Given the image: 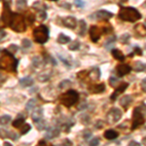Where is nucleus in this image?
Masks as SVG:
<instances>
[{"label":"nucleus","instance_id":"56","mask_svg":"<svg viewBox=\"0 0 146 146\" xmlns=\"http://www.w3.org/2000/svg\"><path fill=\"white\" fill-rule=\"evenodd\" d=\"M142 144H144V145H146V137H144L142 139Z\"/></svg>","mask_w":146,"mask_h":146},{"label":"nucleus","instance_id":"50","mask_svg":"<svg viewBox=\"0 0 146 146\" xmlns=\"http://www.w3.org/2000/svg\"><path fill=\"white\" fill-rule=\"evenodd\" d=\"M5 81H6V76H4L3 74H1V73H0V87L4 84V82H5Z\"/></svg>","mask_w":146,"mask_h":146},{"label":"nucleus","instance_id":"49","mask_svg":"<svg viewBox=\"0 0 146 146\" xmlns=\"http://www.w3.org/2000/svg\"><path fill=\"white\" fill-rule=\"evenodd\" d=\"M141 89L144 93H146V78L143 79L142 82H141Z\"/></svg>","mask_w":146,"mask_h":146},{"label":"nucleus","instance_id":"36","mask_svg":"<svg viewBox=\"0 0 146 146\" xmlns=\"http://www.w3.org/2000/svg\"><path fill=\"white\" fill-rule=\"evenodd\" d=\"M41 63H42V60H40V58L34 56L33 60H32V65H33L34 67H40L41 66Z\"/></svg>","mask_w":146,"mask_h":146},{"label":"nucleus","instance_id":"51","mask_svg":"<svg viewBox=\"0 0 146 146\" xmlns=\"http://www.w3.org/2000/svg\"><path fill=\"white\" fill-rule=\"evenodd\" d=\"M5 36H6V32H4V31L0 32V40H2L3 38H5Z\"/></svg>","mask_w":146,"mask_h":146},{"label":"nucleus","instance_id":"31","mask_svg":"<svg viewBox=\"0 0 146 146\" xmlns=\"http://www.w3.org/2000/svg\"><path fill=\"white\" fill-rule=\"evenodd\" d=\"M33 8L35 9H37V10H46V8H47V6H46V4H44L43 2H41V1H36V2H34L33 3Z\"/></svg>","mask_w":146,"mask_h":146},{"label":"nucleus","instance_id":"1","mask_svg":"<svg viewBox=\"0 0 146 146\" xmlns=\"http://www.w3.org/2000/svg\"><path fill=\"white\" fill-rule=\"evenodd\" d=\"M19 64V60L14 56L10 51L3 50L0 55V69L9 72H16Z\"/></svg>","mask_w":146,"mask_h":146},{"label":"nucleus","instance_id":"37","mask_svg":"<svg viewBox=\"0 0 146 146\" xmlns=\"http://www.w3.org/2000/svg\"><path fill=\"white\" fill-rule=\"evenodd\" d=\"M27 22H28L29 25H32V23H34V21H35V16L32 13H27Z\"/></svg>","mask_w":146,"mask_h":146},{"label":"nucleus","instance_id":"26","mask_svg":"<svg viewBox=\"0 0 146 146\" xmlns=\"http://www.w3.org/2000/svg\"><path fill=\"white\" fill-rule=\"evenodd\" d=\"M35 126H36V128H37L38 131H44V129H46V127H47V123H46L45 120L40 119L39 121L35 122Z\"/></svg>","mask_w":146,"mask_h":146},{"label":"nucleus","instance_id":"6","mask_svg":"<svg viewBox=\"0 0 146 146\" xmlns=\"http://www.w3.org/2000/svg\"><path fill=\"white\" fill-rule=\"evenodd\" d=\"M33 37L35 42L39 44H44L49 39V29L46 25H39L38 27L34 28Z\"/></svg>","mask_w":146,"mask_h":146},{"label":"nucleus","instance_id":"9","mask_svg":"<svg viewBox=\"0 0 146 146\" xmlns=\"http://www.w3.org/2000/svg\"><path fill=\"white\" fill-rule=\"evenodd\" d=\"M102 32H103V29H101V28L96 27V25L92 27L90 29L91 40L93 42H98V40L100 38V35L102 34Z\"/></svg>","mask_w":146,"mask_h":146},{"label":"nucleus","instance_id":"29","mask_svg":"<svg viewBox=\"0 0 146 146\" xmlns=\"http://www.w3.org/2000/svg\"><path fill=\"white\" fill-rule=\"evenodd\" d=\"M58 42L60 44H66L68 43V42H70V38L68 36H66V35L64 34H60L58 37Z\"/></svg>","mask_w":146,"mask_h":146},{"label":"nucleus","instance_id":"47","mask_svg":"<svg viewBox=\"0 0 146 146\" xmlns=\"http://www.w3.org/2000/svg\"><path fill=\"white\" fill-rule=\"evenodd\" d=\"M90 144H91V145H93V146L98 145V144H100V138H98V137H95V138H93V139L91 140Z\"/></svg>","mask_w":146,"mask_h":146},{"label":"nucleus","instance_id":"39","mask_svg":"<svg viewBox=\"0 0 146 146\" xmlns=\"http://www.w3.org/2000/svg\"><path fill=\"white\" fill-rule=\"evenodd\" d=\"M70 85H71V82H70L69 80H63L58 87H60V89H65L66 87L70 86Z\"/></svg>","mask_w":146,"mask_h":146},{"label":"nucleus","instance_id":"15","mask_svg":"<svg viewBox=\"0 0 146 146\" xmlns=\"http://www.w3.org/2000/svg\"><path fill=\"white\" fill-rule=\"evenodd\" d=\"M135 32L137 36L145 37L146 36V27L142 23H138L135 27Z\"/></svg>","mask_w":146,"mask_h":146},{"label":"nucleus","instance_id":"58","mask_svg":"<svg viewBox=\"0 0 146 146\" xmlns=\"http://www.w3.org/2000/svg\"><path fill=\"white\" fill-rule=\"evenodd\" d=\"M144 6H145V7H146V1H145V2H144Z\"/></svg>","mask_w":146,"mask_h":146},{"label":"nucleus","instance_id":"21","mask_svg":"<svg viewBox=\"0 0 146 146\" xmlns=\"http://www.w3.org/2000/svg\"><path fill=\"white\" fill-rule=\"evenodd\" d=\"M34 83V81H33V79L31 78V77H25V78H23V79H21L20 80V84H21V86L22 87H30V86H32Z\"/></svg>","mask_w":146,"mask_h":146},{"label":"nucleus","instance_id":"4","mask_svg":"<svg viewBox=\"0 0 146 146\" xmlns=\"http://www.w3.org/2000/svg\"><path fill=\"white\" fill-rule=\"evenodd\" d=\"M144 112H146V106L141 105V106L136 107L133 110V120H131V129H135L144 123Z\"/></svg>","mask_w":146,"mask_h":146},{"label":"nucleus","instance_id":"5","mask_svg":"<svg viewBox=\"0 0 146 146\" xmlns=\"http://www.w3.org/2000/svg\"><path fill=\"white\" fill-rule=\"evenodd\" d=\"M79 100V95L76 91L74 90H69L65 92L64 94H62L60 96V101L62 104H63L66 107H70L72 105H74L75 103Z\"/></svg>","mask_w":146,"mask_h":146},{"label":"nucleus","instance_id":"48","mask_svg":"<svg viewBox=\"0 0 146 146\" xmlns=\"http://www.w3.org/2000/svg\"><path fill=\"white\" fill-rule=\"evenodd\" d=\"M133 52H135V55H138V56H141L142 55V52H141V49L138 48V47H135L133 49Z\"/></svg>","mask_w":146,"mask_h":146},{"label":"nucleus","instance_id":"42","mask_svg":"<svg viewBox=\"0 0 146 146\" xmlns=\"http://www.w3.org/2000/svg\"><path fill=\"white\" fill-rule=\"evenodd\" d=\"M18 50H19V47L16 46V45H14V44L10 45V46H9V48H8V51H10L12 54H15Z\"/></svg>","mask_w":146,"mask_h":146},{"label":"nucleus","instance_id":"54","mask_svg":"<svg viewBox=\"0 0 146 146\" xmlns=\"http://www.w3.org/2000/svg\"><path fill=\"white\" fill-rule=\"evenodd\" d=\"M42 144H46V141H45V140L39 141V145H42Z\"/></svg>","mask_w":146,"mask_h":146},{"label":"nucleus","instance_id":"20","mask_svg":"<svg viewBox=\"0 0 146 146\" xmlns=\"http://www.w3.org/2000/svg\"><path fill=\"white\" fill-rule=\"evenodd\" d=\"M90 77L93 81H98L100 78V70L98 67H94L90 72Z\"/></svg>","mask_w":146,"mask_h":146},{"label":"nucleus","instance_id":"55","mask_svg":"<svg viewBox=\"0 0 146 146\" xmlns=\"http://www.w3.org/2000/svg\"><path fill=\"white\" fill-rule=\"evenodd\" d=\"M4 145H5V146H11L12 144L10 142H6V141H5V142H4Z\"/></svg>","mask_w":146,"mask_h":146},{"label":"nucleus","instance_id":"59","mask_svg":"<svg viewBox=\"0 0 146 146\" xmlns=\"http://www.w3.org/2000/svg\"><path fill=\"white\" fill-rule=\"evenodd\" d=\"M51 1H56V0H51Z\"/></svg>","mask_w":146,"mask_h":146},{"label":"nucleus","instance_id":"3","mask_svg":"<svg viewBox=\"0 0 146 146\" xmlns=\"http://www.w3.org/2000/svg\"><path fill=\"white\" fill-rule=\"evenodd\" d=\"M9 27L16 32H25V29H27L25 19L19 13H13Z\"/></svg>","mask_w":146,"mask_h":146},{"label":"nucleus","instance_id":"35","mask_svg":"<svg viewBox=\"0 0 146 146\" xmlns=\"http://www.w3.org/2000/svg\"><path fill=\"white\" fill-rule=\"evenodd\" d=\"M79 47H80V42L77 41V40H75V41H73L71 44H69L68 48H69V50H71V51H75V50H77V49H79Z\"/></svg>","mask_w":146,"mask_h":146},{"label":"nucleus","instance_id":"17","mask_svg":"<svg viewBox=\"0 0 146 146\" xmlns=\"http://www.w3.org/2000/svg\"><path fill=\"white\" fill-rule=\"evenodd\" d=\"M104 137L108 140H113L116 139L118 137V133L114 129H107L104 133Z\"/></svg>","mask_w":146,"mask_h":146},{"label":"nucleus","instance_id":"46","mask_svg":"<svg viewBox=\"0 0 146 146\" xmlns=\"http://www.w3.org/2000/svg\"><path fill=\"white\" fill-rule=\"evenodd\" d=\"M129 39V34H124V35H122V37H121V42L124 44H126V43H128Z\"/></svg>","mask_w":146,"mask_h":146},{"label":"nucleus","instance_id":"32","mask_svg":"<svg viewBox=\"0 0 146 146\" xmlns=\"http://www.w3.org/2000/svg\"><path fill=\"white\" fill-rule=\"evenodd\" d=\"M16 6H17L18 10H23L27 7V1L25 0H18L16 2Z\"/></svg>","mask_w":146,"mask_h":146},{"label":"nucleus","instance_id":"11","mask_svg":"<svg viewBox=\"0 0 146 146\" xmlns=\"http://www.w3.org/2000/svg\"><path fill=\"white\" fill-rule=\"evenodd\" d=\"M131 71V67L127 64H119L116 67V73L119 77H123Z\"/></svg>","mask_w":146,"mask_h":146},{"label":"nucleus","instance_id":"24","mask_svg":"<svg viewBox=\"0 0 146 146\" xmlns=\"http://www.w3.org/2000/svg\"><path fill=\"white\" fill-rule=\"evenodd\" d=\"M133 69L136 72H141V71H145L146 72V64L140 62H136L133 65Z\"/></svg>","mask_w":146,"mask_h":146},{"label":"nucleus","instance_id":"41","mask_svg":"<svg viewBox=\"0 0 146 146\" xmlns=\"http://www.w3.org/2000/svg\"><path fill=\"white\" fill-rule=\"evenodd\" d=\"M117 83H118V79L115 78L114 76H112L111 78L109 79V84H110V86H111V87H115L117 85Z\"/></svg>","mask_w":146,"mask_h":146},{"label":"nucleus","instance_id":"18","mask_svg":"<svg viewBox=\"0 0 146 146\" xmlns=\"http://www.w3.org/2000/svg\"><path fill=\"white\" fill-rule=\"evenodd\" d=\"M42 117H43V109H42V108H37L31 115V119L34 123L39 121L40 119H42Z\"/></svg>","mask_w":146,"mask_h":146},{"label":"nucleus","instance_id":"43","mask_svg":"<svg viewBox=\"0 0 146 146\" xmlns=\"http://www.w3.org/2000/svg\"><path fill=\"white\" fill-rule=\"evenodd\" d=\"M50 76L51 75L50 74H41V75H39V77H38V79L40 80V81H47L49 78H50Z\"/></svg>","mask_w":146,"mask_h":146},{"label":"nucleus","instance_id":"25","mask_svg":"<svg viewBox=\"0 0 146 146\" xmlns=\"http://www.w3.org/2000/svg\"><path fill=\"white\" fill-rule=\"evenodd\" d=\"M36 103H37V100H35V98H31V100H29L27 102V104H25V109H27V111H31L32 109H34V107L36 106Z\"/></svg>","mask_w":146,"mask_h":146},{"label":"nucleus","instance_id":"44","mask_svg":"<svg viewBox=\"0 0 146 146\" xmlns=\"http://www.w3.org/2000/svg\"><path fill=\"white\" fill-rule=\"evenodd\" d=\"M74 3L78 8H83L85 6V3H84L83 0H74Z\"/></svg>","mask_w":146,"mask_h":146},{"label":"nucleus","instance_id":"2","mask_svg":"<svg viewBox=\"0 0 146 146\" xmlns=\"http://www.w3.org/2000/svg\"><path fill=\"white\" fill-rule=\"evenodd\" d=\"M119 18L125 22L135 23L141 18L140 13L133 7H123L119 12Z\"/></svg>","mask_w":146,"mask_h":146},{"label":"nucleus","instance_id":"10","mask_svg":"<svg viewBox=\"0 0 146 146\" xmlns=\"http://www.w3.org/2000/svg\"><path fill=\"white\" fill-rule=\"evenodd\" d=\"M128 86H129V84L128 83H122L120 86L118 87V88L115 90L114 93L112 94L111 96H110V98H111V100L112 101H114V100H117V98L121 95V94H123L125 90H126L127 88H128Z\"/></svg>","mask_w":146,"mask_h":146},{"label":"nucleus","instance_id":"53","mask_svg":"<svg viewBox=\"0 0 146 146\" xmlns=\"http://www.w3.org/2000/svg\"><path fill=\"white\" fill-rule=\"evenodd\" d=\"M83 108H86V104H81L80 106L78 107V109L79 110H81V109H83Z\"/></svg>","mask_w":146,"mask_h":146},{"label":"nucleus","instance_id":"16","mask_svg":"<svg viewBox=\"0 0 146 146\" xmlns=\"http://www.w3.org/2000/svg\"><path fill=\"white\" fill-rule=\"evenodd\" d=\"M91 93L93 94H101L103 93L105 90V86L104 84H98V85H93L89 88Z\"/></svg>","mask_w":146,"mask_h":146},{"label":"nucleus","instance_id":"12","mask_svg":"<svg viewBox=\"0 0 146 146\" xmlns=\"http://www.w3.org/2000/svg\"><path fill=\"white\" fill-rule=\"evenodd\" d=\"M62 23L64 27H66L68 28H75L76 27V19L74 17H66L63 19L62 21Z\"/></svg>","mask_w":146,"mask_h":146},{"label":"nucleus","instance_id":"19","mask_svg":"<svg viewBox=\"0 0 146 146\" xmlns=\"http://www.w3.org/2000/svg\"><path fill=\"white\" fill-rule=\"evenodd\" d=\"M25 116L22 115V113L21 114L18 115L17 119L14 120L13 122V127H15V128H20V127H22L23 124H25Z\"/></svg>","mask_w":146,"mask_h":146},{"label":"nucleus","instance_id":"45","mask_svg":"<svg viewBox=\"0 0 146 146\" xmlns=\"http://www.w3.org/2000/svg\"><path fill=\"white\" fill-rule=\"evenodd\" d=\"M83 136H84V138L86 140L89 139V138H90L91 136H92V131H90L89 129H86V131H85L84 133H83Z\"/></svg>","mask_w":146,"mask_h":146},{"label":"nucleus","instance_id":"22","mask_svg":"<svg viewBox=\"0 0 146 146\" xmlns=\"http://www.w3.org/2000/svg\"><path fill=\"white\" fill-rule=\"evenodd\" d=\"M131 101H133V98H131V96H123V98H121V100H120V104H121L122 106H124L127 109Z\"/></svg>","mask_w":146,"mask_h":146},{"label":"nucleus","instance_id":"7","mask_svg":"<svg viewBox=\"0 0 146 146\" xmlns=\"http://www.w3.org/2000/svg\"><path fill=\"white\" fill-rule=\"evenodd\" d=\"M12 15H13V13H12V11H11L10 5H9V3L6 1V0H4L3 1V11H2L1 18H2L3 23H5L6 25H9V23H10Z\"/></svg>","mask_w":146,"mask_h":146},{"label":"nucleus","instance_id":"33","mask_svg":"<svg viewBox=\"0 0 146 146\" xmlns=\"http://www.w3.org/2000/svg\"><path fill=\"white\" fill-rule=\"evenodd\" d=\"M47 18V13L45 12V10H39L38 13H37V19L40 21V22H42V21L46 20Z\"/></svg>","mask_w":146,"mask_h":146},{"label":"nucleus","instance_id":"14","mask_svg":"<svg viewBox=\"0 0 146 146\" xmlns=\"http://www.w3.org/2000/svg\"><path fill=\"white\" fill-rule=\"evenodd\" d=\"M60 129L58 128L49 129L46 133L45 137L47 138V139H53V138H56V136H58V135H60Z\"/></svg>","mask_w":146,"mask_h":146},{"label":"nucleus","instance_id":"40","mask_svg":"<svg viewBox=\"0 0 146 146\" xmlns=\"http://www.w3.org/2000/svg\"><path fill=\"white\" fill-rule=\"evenodd\" d=\"M22 46L25 49L30 48V47H31V42H30L28 39H23L22 41Z\"/></svg>","mask_w":146,"mask_h":146},{"label":"nucleus","instance_id":"28","mask_svg":"<svg viewBox=\"0 0 146 146\" xmlns=\"http://www.w3.org/2000/svg\"><path fill=\"white\" fill-rule=\"evenodd\" d=\"M11 120H12L11 116H9V115H3V116L0 117V125L1 126H6V125L10 123Z\"/></svg>","mask_w":146,"mask_h":146},{"label":"nucleus","instance_id":"8","mask_svg":"<svg viewBox=\"0 0 146 146\" xmlns=\"http://www.w3.org/2000/svg\"><path fill=\"white\" fill-rule=\"evenodd\" d=\"M122 117V111L118 108H112L109 112L107 113L106 120L108 123L113 124L115 122H118Z\"/></svg>","mask_w":146,"mask_h":146},{"label":"nucleus","instance_id":"52","mask_svg":"<svg viewBox=\"0 0 146 146\" xmlns=\"http://www.w3.org/2000/svg\"><path fill=\"white\" fill-rule=\"evenodd\" d=\"M129 145H135V146H136V145H140V144L138 142H136V141H131V142H129Z\"/></svg>","mask_w":146,"mask_h":146},{"label":"nucleus","instance_id":"57","mask_svg":"<svg viewBox=\"0 0 146 146\" xmlns=\"http://www.w3.org/2000/svg\"><path fill=\"white\" fill-rule=\"evenodd\" d=\"M122 2H126V1H128V0H121Z\"/></svg>","mask_w":146,"mask_h":146},{"label":"nucleus","instance_id":"34","mask_svg":"<svg viewBox=\"0 0 146 146\" xmlns=\"http://www.w3.org/2000/svg\"><path fill=\"white\" fill-rule=\"evenodd\" d=\"M30 129H31V126H30L29 124H23V127L21 128V133H22V135H25Z\"/></svg>","mask_w":146,"mask_h":146},{"label":"nucleus","instance_id":"23","mask_svg":"<svg viewBox=\"0 0 146 146\" xmlns=\"http://www.w3.org/2000/svg\"><path fill=\"white\" fill-rule=\"evenodd\" d=\"M112 56H114L116 60H120V62H123V60H125V56L123 55V53H122L120 50H118V49H114V50H112Z\"/></svg>","mask_w":146,"mask_h":146},{"label":"nucleus","instance_id":"13","mask_svg":"<svg viewBox=\"0 0 146 146\" xmlns=\"http://www.w3.org/2000/svg\"><path fill=\"white\" fill-rule=\"evenodd\" d=\"M96 19L98 20H101V21H106V20H109L110 18H112V13L108 11H105V10H101V11H98L96 13Z\"/></svg>","mask_w":146,"mask_h":146},{"label":"nucleus","instance_id":"30","mask_svg":"<svg viewBox=\"0 0 146 146\" xmlns=\"http://www.w3.org/2000/svg\"><path fill=\"white\" fill-rule=\"evenodd\" d=\"M115 41H116V36H112V37H109L107 39V41L105 42V48L106 49H111V47L115 44Z\"/></svg>","mask_w":146,"mask_h":146},{"label":"nucleus","instance_id":"27","mask_svg":"<svg viewBox=\"0 0 146 146\" xmlns=\"http://www.w3.org/2000/svg\"><path fill=\"white\" fill-rule=\"evenodd\" d=\"M86 27H87V23L85 21L81 20L79 22V30H78V34L79 35H84L85 32H86Z\"/></svg>","mask_w":146,"mask_h":146},{"label":"nucleus","instance_id":"60","mask_svg":"<svg viewBox=\"0 0 146 146\" xmlns=\"http://www.w3.org/2000/svg\"><path fill=\"white\" fill-rule=\"evenodd\" d=\"M0 1H1V0H0Z\"/></svg>","mask_w":146,"mask_h":146},{"label":"nucleus","instance_id":"38","mask_svg":"<svg viewBox=\"0 0 146 146\" xmlns=\"http://www.w3.org/2000/svg\"><path fill=\"white\" fill-rule=\"evenodd\" d=\"M8 138H11V139L14 141H17L19 139V135L15 133V131H9Z\"/></svg>","mask_w":146,"mask_h":146}]
</instances>
